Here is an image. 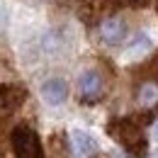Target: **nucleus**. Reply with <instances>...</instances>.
Listing matches in <instances>:
<instances>
[{"label": "nucleus", "instance_id": "1", "mask_svg": "<svg viewBox=\"0 0 158 158\" xmlns=\"http://www.w3.org/2000/svg\"><path fill=\"white\" fill-rule=\"evenodd\" d=\"M110 136L134 158H143L148 153V139L143 136V129L136 119H114L107 124Z\"/></svg>", "mask_w": 158, "mask_h": 158}, {"label": "nucleus", "instance_id": "2", "mask_svg": "<svg viewBox=\"0 0 158 158\" xmlns=\"http://www.w3.org/2000/svg\"><path fill=\"white\" fill-rule=\"evenodd\" d=\"M10 143H12L15 158H46L44 146H41L37 131H34L32 127H27V124H20V127L12 129Z\"/></svg>", "mask_w": 158, "mask_h": 158}, {"label": "nucleus", "instance_id": "3", "mask_svg": "<svg viewBox=\"0 0 158 158\" xmlns=\"http://www.w3.org/2000/svg\"><path fill=\"white\" fill-rule=\"evenodd\" d=\"M78 93L83 102H98L105 93V83H102V76L98 71H85L83 76L78 78Z\"/></svg>", "mask_w": 158, "mask_h": 158}, {"label": "nucleus", "instance_id": "4", "mask_svg": "<svg viewBox=\"0 0 158 158\" xmlns=\"http://www.w3.org/2000/svg\"><path fill=\"white\" fill-rule=\"evenodd\" d=\"M24 100H27V90L22 85H2L0 83V117L17 112Z\"/></svg>", "mask_w": 158, "mask_h": 158}, {"label": "nucleus", "instance_id": "5", "mask_svg": "<svg viewBox=\"0 0 158 158\" xmlns=\"http://www.w3.org/2000/svg\"><path fill=\"white\" fill-rule=\"evenodd\" d=\"M124 37H127V22L122 17H107L100 22V41L102 44L114 46V44H122Z\"/></svg>", "mask_w": 158, "mask_h": 158}, {"label": "nucleus", "instance_id": "6", "mask_svg": "<svg viewBox=\"0 0 158 158\" xmlns=\"http://www.w3.org/2000/svg\"><path fill=\"white\" fill-rule=\"evenodd\" d=\"M41 98H44V102H49L54 107L63 105L68 100V83L63 78H49L41 85Z\"/></svg>", "mask_w": 158, "mask_h": 158}, {"label": "nucleus", "instance_id": "7", "mask_svg": "<svg viewBox=\"0 0 158 158\" xmlns=\"http://www.w3.org/2000/svg\"><path fill=\"white\" fill-rule=\"evenodd\" d=\"M71 146H73V151H76V156H78V158H93V156H98V141L90 136L88 131L76 129V131L71 134Z\"/></svg>", "mask_w": 158, "mask_h": 158}, {"label": "nucleus", "instance_id": "8", "mask_svg": "<svg viewBox=\"0 0 158 158\" xmlns=\"http://www.w3.org/2000/svg\"><path fill=\"white\" fill-rule=\"evenodd\" d=\"M158 102V85L156 83H143L139 88V105L141 107H153Z\"/></svg>", "mask_w": 158, "mask_h": 158}, {"label": "nucleus", "instance_id": "9", "mask_svg": "<svg viewBox=\"0 0 158 158\" xmlns=\"http://www.w3.org/2000/svg\"><path fill=\"white\" fill-rule=\"evenodd\" d=\"M148 49H151V39L146 34H139L136 39H134V44L129 46V56H143Z\"/></svg>", "mask_w": 158, "mask_h": 158}, {"label": "nucleus", "instance_id": "10", "mask_svg": "<svg viewBox=\"0 0 158 158\" xmlns=\"http://www.w3.org/2000/svg\"><path fill=\"white\" fill-rule=\"evenodd\" d=\"M153 139L158 141V122H156V127H153Z\"/></svg>", "mask_w": 158, "mask_h": 158}, {"label": "nucleus", "instance_id": "11", "mask_svg": "<svg viewBox=\"0 0 158 158\" xmlns=\"http://www.w3.org/2000/svg\"><path fill=\"white\" fill-rule=\"evenodd\" d=\"M129 2H143V0H129Z\"/></svg>", "mask_w": 158, "mask_h": 158}, {"label": "nucleus", "instance_id": "12", "mask_svg": "<svg viewBox=\"0 0 158 158\" xmlns=\"http://www.w3.org/2000/svg\"><path fill=\"white\" fill-rule=\"evenodd\" d=\"M153 158H158V151H156V153H153Z\"/></svg>", "mask_w": 158, "mask_h": 158}, {"label": "nucleus", "instance_id": "13", "mask_svg": "<svg viewBox=\"0 0 158 158\" xmlns=\"http://www.w3.org/2000/svg\"><path fill=\"white\" fill-rule=\"evenodd\" d=\"M156 5H158V0H156Z\"/></svg>", "mask_w": 158, "mask_h": 158}]
</instances>
